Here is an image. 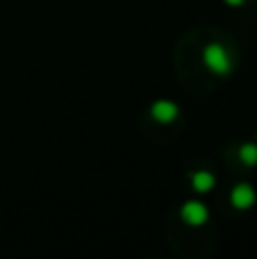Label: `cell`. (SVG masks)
<instances>
[{
	"label": "cell",
	"instance_id": "6da1fadb",
	"mask_svg": "<svg viewBox=\"0 0 257 259\" xmlns=\"http://www.w3.org/2000/svg\"><path fill=\"white\" fill-rule=\"evenodd\" d=\"M203 64L219 77H228L235 71V59H232L230 50L223 44H217V41H212L203 48Z\"/></svg>",
	"mask_w": 257,
	"mask_h": 259
},
{
	"label": "cell",
	"instance_id": "7a4b0ae2",
	"mask_svg": "<svg viewBox=\"0 0 257 259\" xmlns=\"http://www.w3.org/2000/svg\"><path fill=\"white\" fill-rule=\"evenodd\" d=\"M180 216H182V221H185L187 225H191V228H198V225H205V223H207L209 209L203 205V202L189 200V202H185V205H182Z\"/></svg>",
	"mask_w": 257,
	"mask_h": 259
},
{
	"label": "cell",
	"instance_id": "3957f363",
	"mask_svg": "<svg viewBox=\"0 0 257 259\" xmlns=\"http://www.w3.org/2000/svg\"><path fill=\"white\" fill-rule=\"evenodd\" d=\"M150 116L157 123H173L180 116V107L173 100H155L150 105Z\"/></svg>",
	"mask_w": 257,
	"mask_h": 259
},
{
	"label": "cell",
	"instance_id": "277c9868",
	"mask_svg": "<svg viewBox=\"0 0 257 259\" xmlns=\"http://www.w3.org/2000/svg\"><path fill=\"white\" fill-rule=\"evenodd\" d=\"M255 200H257L255 189L250 187V184H246V182L237 184V187L232 189V193H230V202L237 207V209H241V211L250 209V207L255 205Z\"/></svg>",
	"mask_w": 257,
	"mask_h": 259
},
{
	"label": "cell",
	"instance_id": "5b68a950",
	"mask_svg": "<svg viewBox=\"0 0 257 259\" xmlns=\"http://www.w3.org/2000/svg\"><path fill=\"white\" fill-rule=\"evenodd\" d=\"M214 184H217V178H214L209 170H196V173L191 175V187H194L198 193L212 191Z\"/></svg>",
	"mask_w": 257,
	"mask_h": 259
},
{
	"label": "cell",
	"instance_id": "8992f818",
	"mask_svg": "<svg viewBox=\"0 0 257 259\" xmlns=\"http://www.w3.org/2000/svg\"><path fill=\"white\" fill-rule=\"evenodd\" d=\"M239 159L244 161L246 166H255L257 164V143L248 141L239 148Z\"/></svg>",
	"mask_w": 257,
	"mask_h": 259
},
{
	"label": "cell",
	"instance_id": "52a82bcc",
	"mask_svg": "<svg viewBox=\"0 0 257 259\" xmlns=\"http://www.w3.org/2000/svg\"><path fill=\"white\" fill-rule=\"evenodd\" d=\"M226 5H230V7H241V5L246 3V0H223Z\"/></svg>",
	"mask_w": 257,
	"mask_h": 259
}]
</instances>
